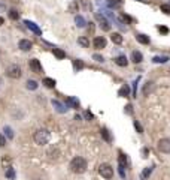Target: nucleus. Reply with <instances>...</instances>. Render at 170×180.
<instances>
[{
  "instance_id": "nucleus-1",
  "label": "nucleus",
  "mask_w": 170,
  "mask_h": 180,
  "mask_svg": "<svg viewBox=\"0 0 170 180\" xmlns=\"http://www.w3.org/2000/svg\"><path fill=\"white\" fill-rule=\"evenodd\" d=\"M70 170H72V173H75V174H82L87 171V161H85L82 156H76V158H73L72 161H70Z\"/></svg>"
},
{
  "instance_id": "nucleus-2",
  "label": "nucleus",
  "mask_w": 170,
  "mask_h": 180,
  "mask_svg": "<svg viewBox=\"0 0 170 180\" xmlns=\"http://www.w3.org/2000/svg\"><path fill=\"white\" fill-rule=\"evenodd\" d=\"M49 131H46V129H39V131H36L33 135V140L34 143L37 144V146H45V144H48L49 141Z\"/></svg>"
},
{
  "instance_id": "nucleus-3",
  "label": "nucleus",
  "mask_w": 170,
  "mask_h": 180,
  "mask_svg": "<svg viewBox=\"0 0 170 180\" xmlns=\"http://www.w3.org/2000/svg\"><path fill=\"white\" fill-rule=\"evenodd\" d=\"M99 174L102 176L103 179L110 180L114 177V168H112V165H109V164H102V165L99 167Z\"/></svg>"
},
{
  "instance_id": "nucleus-4",
  "label": "nucleus",
  "mask_w": 170,
  "mask_h": 180,
  "mask_svg": "<svg viewBox=\"0 0 170 180\" xmlns=\"http://www.w3.org/2000/svg\"><path fill=\"white\" fill-rule=\"evenodd\" d=\"M6 75H8L9 78H12V80H18V78H21L22 71H21V68H19L18 65H11V66L6 69Z\"/></svg>"
},
{
  "instance_id": "nucleus-5",
  "label": "nucleus",
  "mask_w": 170,
  "mask_h": 180,
  "mask_svg": "<svg viewBox=\"0 0 170 180\" xmlns=\"http://www.w3.org/2000/svg\"><path fill=\"white\" fill-rule=\"evenodd\" d=\"M158 150L161 153H170V138H161L158 141Z\"/></svg>"
},
{
  "instance_id": "nucleus-6",
  "label": "nucleus",
  "mask_w": 170,
  "mask_h": 180,
  "mask_svg": "<svg viewBox=\"0 0 170 180\" xmlns=\"http://www.w3.org/2000/svg\"><path fill=\"white\" fill-rule=\"evenodd\" d=\"M106 38H103V36H96L94 38V41H93V45H94V48L96 50H103L104 47H106Z\"/></svg>"
},
{
  "instance_id": "nucleus-7",
  "label": "nucleus",
  "mask_w": 170,
  "mask_h": 180,
  "mask_svg": "<svg viewBox=\"0 0 170 180\" xmlns=\"http://www.w3.org/2000/svg\"><path fill=\"white\" fill-rule=\"evenodd\" d=\"M29 66H30V69L36 74H40L42 72V65H40V62L37 60V59H32L30 62H29Z\"/></svg>"
},
{
  "instance_id": "nucleus-8",
  "label": "nucleus",
  "mask_w": 170,
  "mask_h": 180,
  "mask_svg": "<svg viewBox=\"0 0 170 180\" xmlns=\"http://www.w3.org/2000/svg\"><path fill=\"white\" fill-rule=\"evenodd\" d=\"M96 17H97L99 21H100V27H102L104 32H109V30H110V24H109V21L103 17V15H100V14H97Z\"/></svg>"
},
{
  "instance_id": "nucleus-9",
  "label": "nucleus",
  "mask_w": 170,
  "mask_h": 180,
  "mask_svg": "<svg viewBox=\"0 0 170 180\" xmlns=\"http://www.w3.org/2000/svg\"><path fill=\"white\" fill-rule=\"evenodd\" d=\"M18 47H19V50H22V51H30L32 47H33V44H32L29 39H21L19 44H18Z\"/></svg>"
},
{
  "instance_id": "nucleus-10",
  "label": "nucleus",
  "mask_w": 170,
  "mask_h": 180,
  "mask_svg": "<svg viewBox=\"0 0 170 180\" xmlns=\"http://www.w3.org/2000/svg\"><path fill=\"white\" fill-rule=\"evenodd\" d=\"M24 24H25V26H27V27H29L32 32H34L36 35H40V33H42V32H40V29H39V27H37L34 23H32V21H24Z\"/></svg>"
},
{
  "instance_id": "nucleus-11",
  "label": "nucleus",
  "mask_w": 170,
  "mask_h": 180,
  "mask_svg": "<svg viewBox=\"0 0 170 180\" xmlns=\"http://www.w3.org/2000/svg\"><path fill=\"white\" fill-rule=\"evenodd\" d=\"M115 63H117L118 66H127V65H128V60H127L125 56H118V57L115 59Z\"/></svg>"
},
{
  "instance_id": "nucleus-12",
  "label": "nucleus",
  "mask_w": 170,
  "mask_h": 180,
  "mask_svg": "<svg viewBox=\"0 0 170 180\" xmlns=\"http://www.w3.org/2000/svg\"><path fill=\"white\" fill-rule=\"evenodd\" d=\"M52 105L55 107V110L58 111V113H66L67 111V107H64L61 102H58V101H52Z\"/></svg>"
},
{
  "instance_id": "nucleus-13",
  "label": "nucleus",
  "mask_w": 170,
  "mask_h": 180,
  "mask_svg": "<svg viewBox=\"0 0 170 180\" xmlns=\"http://www.w3.org/2000/svg\"><path fill=\"white\" fill-rule=\"evenodd\" d=\"M110 41L114 44H117V45H121L122 44V36H121V33H112L110 35Z\"/></svg>"
},
{
  "instance_id": "nucleus-14",
  "label": "nucleus",
  "mask_w": 170,
  "mask_h": 180,
  "mask_svg": "<svg viewBox=\"0 0 170 180\" xmlns=\"http://www.w3.org/2000/svg\"><path fill=\"white\" fill-rule=\"evenodd\" d=\"M131 59H133L134 63H140V62L143 60V56H142L140 51H133V53H131Z\"/></svg>"
},
{
  "instance_id": "nucleus-15",
  "label": "nucleus",
  "mask_w": 170,
  "mask_h": 180,
  "mask_svg": "<svg viewBox=\"0 0 170 180\" xmlns=\"http://www.w3.org/2000/svg\"><path fill=\"white\" fill-rule=\"evenodd\" d=\"M107 5H109V8H112V9H118L122 6V2L121 0H107Z\"/></svg>"
},
{
  "instance_id": "nucleus-16",
  "label": "nucleus",
  "mask_w": 170,
  "mask_h": 180,
  "mask_svg": "<svg viewBox=\"0 0 170 180\" xmlns=\"http://www.w3.org/2000/svg\"><path fill=\"white\" fill-rule=\"evenodd\" d=\"M136 39H137V42H140V44H143V45L149 44V38H148V36H145V35H142V33L136 35Z\"/></svg>"
},
{
  "instance_id": "nucleus-17",
  "label": "nucleus",
  "mask_w": 170,
  "mask_h": 180,
  "mask_svg": "<svg viewBox=\"0 0 170 180\" xmlns=\"http://www.w3.org/2000/svg\"><path fill=\"white\" fill-rule=\"evenodd\" d=\"M58 155H60V153H58V149H57V147H52L51 150L48 152L49 159H57V158H58Z\"/></svg>"
},
{
  "instance_id": "nucleus-18",
  "label": "nucleus",
  "mask_w": 170,
  "mask_h": 180,
  "mask_svg": "<svg viewBox=\"0 0 170 180\" xmlns=\"http://www.w3.org/2000/svg\"><path fill=\"white\" fill-rule=\"evenodd\" d=\"M151 173H152V167H148V168H145L143 171H142V180H146L149 176H151Z\"/></svg>"
},
{
  "instance_id": "nucleus-19",
  "label": "nucleus",
  "mask_w": 170,
  "mask_h": 180,
  "mask_svg": "<svg viewBox=\"0 0 170 180\" xmlns=\"http://www.w3.org/2000/svg\"><path fill=\"white\" fill-rule=\"evenodd\" d=\"M52 53H54V56H55L57 59H64V57H66V53H64L63 50H60V48H54Z\"/></svg>"
},
{
  "instance_id": "nucleus-20",
  "label": "nucleus",
  "mask_w": 170,
  "mask_h": 180,
  "mask_svg": "<svg viewBox=\"0 0 170 180\" xmlns=\"http://www.w3.org/2000/svg\"><path fill=\"white\" fill-rule=\"evenodd\" d=\"M125 164H127V161H125V156L124 155H119V170H121V174L124 176V168H125Z\"/></svg>"
},
{
  "instance_id": "nucleus-21",
  "label": "nucleus",
  "mask_w": 170,
  "mask_h": 180,
  "mask_svg": "<svg viewBox=\"0 0 170 180\" xmlns=\"http://www.w3.org/2000/svg\"><path fill=\"white\" fill-rule=\"evenodd\" d=\"M43 84H45L48 89H54V87H55V80H52V78H45V80H43Z\"/></svg>"
},
{
  "instance_id": "nucleus-22",
  "label": "nucleus",
  "mask_w": 170,
  "mask_h": 180,
  "mask_svg": "<svg viewBox=\"0 0 170 180\" xmlns=\"http://www.w3.org/2000/svg\"><path fill=\"white\" fill-rule=\"evenodd\" d=\"M75 23H76V26L78 27H85V20H84V17H81V15H76V18H75Z\"/></svg>"
},
{
  "instance_id": "nucleus-23",
  "label": "nucleus",
  "mask_w": 170,
  "mask_h": 180,
  "mask_svg": "<svg viewBox=\"0 0 170 180\" xmlns=\"http://www.w3.org/2000/svg\"><path fill=\"white\" fill-rule=\"evenodd\" d=\"M78 44L79 45H82V47H90V41H88V38H85V36H81L79 39H78Z\"/></svg>"
},
{
  "instance_id": "nucleus-24",
  "label": "nucleus",
  "mask_w": 170,
  "mask_h": 180,
  "mask_svg": "<svg viewBox=\"0 0 170 180\" xmlns=\"http://www.w3.org/2000/svg\"><path fill=\"white\" fill-rule=\"evenodd\" d=\"M27 89L29 90H36L37 89V83H36L34 80H29V81H27Z\"/></svg>"
},
{
  "instance_id": "nucleus-25",
  "label": "nucleus",
  "mask_w": 170,
  "mask_h": 180,
  "mask_svg": "<svg viewBox=\"0 0 170 180\" xmlns=\"http://www.w3.org/2000/svg\"><path fill=\"white\" fill-rule=\"evenodd\" d=\"M128 92H130V87L128 86H124L119 89V96H128Z\"/></svg>"
},
{
  "instance_id": "nucleus-26",
  "label": "nucleus",
  "mask_w": 170,
  "mask_h": 180,
  "mask_svg": "<svg viewBox=\"0 0 170 180\" xmlns=\"http://www.w3.org/2000/svg\"><path fill=\"white\" fill-rule=\"evenodd\" d=\"M9 18H11V20H18V18H19V12L15 11V9H11V11H9Z\"/></svg>"
},
{
  "instance_id": "nucleus-27",
  "label": "nucleus",
  "mask_w": 170,
  "mask_h": 180,
  "mask_svg": "<svg viewBox=\"0 0 170 180\" xmlns=\"http://www.w3.org/2000/svg\"><path fill=\"white\" fill-rule=\"evenodd\" d=\"M167 60H169L167 56H163V57H154V62H155V63H166Z\"/></svg>"
},
{
  "instance_id": "nucleus-28",
  "label": "nucleus",
  "mask_w": 170,
  "mask_h": 180,
  "mask_svg": "<svg viewBox=\"0 0 170 180\" xmlns=\"http://www.w3.org/2000/svg\"><path fill=\"white\" fill-rule=\"evenodd\" d=\"M6 177H9V179H14V177H15V171H14L12 167H8V170H6Z\"/></svg>"
},
{
  "instance_id": "nucleus-29",
  "label": "nucleus",
  "mask_w": 170,
  "mask_h": 180,
  "mask_svg": "<svg viewBox=\"0 0 170 180\" xmlns=\"http://www.w3.org/2000/svg\"><path fill=\"white\" fill-rule=\"evenodd\" d=\"M161 12H164V14L170 15V5L169 3H163V5H161Z\"/></svg>"
},
{
  "instance_id": "nucleus-30",
  "label": "nucleus",
  "mask_w": 170,
  "mask_h": 180,
  "mask_svg": "<svg viewBox=\"0 0 170 180\" xmlns=\"http://www.w3.org/2000/svg\"><path fill=\"white\" fill-rule=\"evenodd\" d=\"M67 102L70 104V105H73L75 108H78V107H79V102H78V101H76L75 98H69V99H67Z\"/></svg>"
},
{
  "instance_id": "nucleus-31",
  "label": "nucleus",
  "mask_w": 170,
  "mask_h": 180,
  "mask_svg": "<svg viewBox=\"0 0 170 180\" xmlns=\"http://www.w3.org/2000/svg\"><path fill=\"white\" fill-rule=\"evenodd\" d=\"M73 66H75V69H82L84 68V63L81 60H75L73 62Z\"/></svg>"
},
{
  "instance_id": "nucleus-32",
  "label": "nucleus",
  "mask_w": 170,
  "mask_h": 180,
  "mask_svg": "<svg viewBox=\"0 0 170 180\" xmlns=\"http://www.w3.org/2000/svg\"><path fill=\"white\" fill-rule=\"evenodd\" d=\"M5 132H6L8 138H14V132H12V129H11L9 126H6V128H5Z\"/></svg>"
},
{
  "instance_id": "nucleus-33",
  "label": "nucleus",
  "mask_w": 170,
  "mask_h": 180,
  "mask_svg": "<svg viewBox=\"0 0 170 180\" xmlns=\"http://www.w3.org/2000/svg\"><path fill=\"white\" fill-rule=\"evenodd\" d=\"M134 128H136V131L139 134H143V128H142V125H140L137 120H134Z\"/></svg>"
},
{
  "instance_id": "nucleus-34",
  "label": "nucleus",
  "mask_w": 170,
  "mask_h": 180,
  "mask_svg": "<svg viewBox=\"0 0 170 180\" xmlns=\"http://www.w3.org/2000/svg\"><path fill=\"white\" fill-rule=\"evenodd\" d=\"M102 135L104 137V140H106V141H110V135H109L107 129H102Z\"/></svg>"
},
{
  "instance_id": "nucleus-35",
  "label": "nucleus",
  "mask_w": 170,
  "mask_h": 180,
  "mask_svg": "<svg viewBox=\"0 0 170 180\" xmlns=\"http://www.w3.org/2000/svg\"><path fill=\"white\" fill-rule=\"evenodd\" d=\"M151 87H152V83H146V86H145V89H143V95H148V90H151Z\"/></svg>"
},
{
  "instance_id": "nucleus-36",
  "label": "nucleus",
  "mask_w": 170,
  "mask_h": 180,
  "mask_svg": "<svg viewBox=\"0 0 170 180\" xmlns=\"http://www.w3.org/2000/svg\"><path fill=\"white\" fill-rule=\"evenodd\" d=\"M93 57H94V60H97V62H103V57L102 56H99V54H94Z\"/></svg>"
},
{
  "instance_id": "nucleus-37",
  "label": "nucleus",
  "mask_w": 170,
  "mask_h": 180,
  "mask_svg": "<svg viewBox=\"0 0 170 180\" xmlns=\"http://www.w3.org/2000/svg\"><path fill=\"white\" fill-rule=\"evenodd\" d=\"M6 144V140H5V137L3 135H0V147H3Z\"/></svg>"
},
{
  "instance_id": "nucleus-38",
  "label": "nucleus",
  "mask_w": 170,
  "mask_h": 180,
  "mask_svg": "<svg viewBox=\"0 0 170 180\" xmlns=\"http://www.w3.org/2000/svg\"><path fill=\"white\" fill-rule=\"evenodd\" d=\"M158 30H160L161 33H169V29H167V27H158Z\"/></svg>"
},
{
  "instance_id": "nucleus-39",
  "label": "nucleus",
  "mask_w": 170,
  "mask_h": 180,
  "mask_svg": "<svg viewBox=\"0 0 170 180\" xmlns=\"http://www.w3.org/2000/svg\"><path fill=\"white\" fill-rule=\"evenodd\" d=\"M131 105H127V113H128V114H131V113H133V110H131Z\"/></svg>"
},
{
  "instance_id": "nucleus-40",
  "label": "nucleus",
  "mask_w": 170,
  "mask_h": 180,
  "mask_svg": "<svg viewBox=\"0 0 170 180\" xmlns=\"http://www.w3.org/2000/svg\"><path fill=\"white\" fill-rule=\"evenodd\" d=\"M85 116H87V119H93V114H90V113H87Z\"/></svg>"
},
{
  "instance_id": "nucleus-41",
  "label": "nucleus",
  "mask_w": 170,
  "mask_h": 180,
  "mask_svg": "<svg viewBox=\"0 0 170 180\" xmlns=\"http://www.w3.org/2000/svg\"><path fill=\"white\" fill-rule=\"evenodd\" d=\"M3 23H5V20H3V18L0 17V26H2V24H3Z\"/></svg>"
},
{
  "instance_id": "nucleus-42",
  "label": "nucleus",
  "mask_w": 170,
  "mask_h": 180,
  "mask_svg": "<svg viewBox=\"0 0 170 180\" xmlns=\"http://www.w3.org/2000/svg\"><path fill=\"white\" fill-rule=\"evenodd\" d=\"M136 2H142V3H148V0H136Z\"/></svg>"
},
{
  "instance_id": "nucleus-43",
  "label": "nucleus",
  "mask_w": 170,
  "mask_h": 180,
  "mask_svg": "<svg viewBox=\"0 0 170 180\" xmlns=\"http://www.w3.org/2000/svg\"><path fill=\"white\" fill-rule=\"evenodd\" d=\"M0 86H2V80H0Z\"/></svg>"
}]
</instances>
